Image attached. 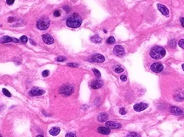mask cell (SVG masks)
I'll return each mask as SVG.
<instances>
[{
    "instance_id": "6da1fadb",
    "label": "cell",
    "mask_w": 184,
    "mask_h": 137,
    "mask_svg": "<svg viewBox=\"0 0 184 137\" xmlns=\"http://www.w3.org/2000/svg\"><path fill=\"white\" fill-rule=\"evenodd\" d=\"M67 25L70 28H78L82 24V19L78 14H73L67 19Z\"/></svg>"
},
{
    "instance_id": "7a4b0ae2",
    "label": "cell",
    "mask_w": 184,
    "mask_h": 137,
    "mask_svg": "<svg viewBox=\"0 0 184 137\" xmlns=\"http://www.w3.org/2000/svg\"><path fill=\"white\" fill-rule=\"evenodd\" d=\"M165 53H166V52H165V49L164 48L156 46V47H153L151 49L149 54L151 58H153V59H160L165 57Z\"/></svg>"
},
{
    "instance_id": "3957f363",
    "label": "cell",
    "mask_w": 184,
    "mask_h": 137,
    "mask_svg": "<svg viewBox=\"0 0 184 137\" xmlns=\"http://www.w3.org/2000/svg\"><path fill=\"white\" fill-rule=\"evenodd\" d=\"M50 26V20L46 17L41 18L37 22V28L41 30V31H45V30L48 29Z\"/></svg>"
},
{
    "instance_id": "277c9868",
    "label": "cell",
    "mask_w": 184,
    "mask_h": 137,
    "mask_svg": "<svg viewBox=\"0 0 184 137\" xmlns=\"http://www.w3.org/2000/svg\"><path fill=\"white\" fill-rule=\"evenodd\" d=\"M73 92V87L71 85H64L60 89V93L65 96H69Z\"/></svg>"
},
{
    "instance_id": "5b68a950",
    "label": "cell",
    "mask_w": 184,
    "mask_h": 137,
    "mask_svg": "<svg viewBox=\"0 0 184 137\" xmlns=\"http://www.w3.org/2000/svg\"><path fill=\"white\" fill-rule=\"evenodd\" d=\"M125 49L124 48L122 47V46L120 45H117L115 46L114 48H113V53L116 55V56L118 57H122L125 55Z\"/></svg>"
},
{
    "instance_id": "8992f818",
    "label": "cell",
    "mask_w": 184,
    "mask_h": 137,
    "mask_svg": "<svg viewBox=\"0 0 184 137\" xmlns=\"http://www.w3.org/2000/svg\"><path fill=\"white\" fill-rule=\"evenodd\" d=\"M151 70L155 72V73H159V72L163 71L164 69V65L160 63H154L153 64L151 65Z\"/></svg>"
},
{
    "instance_id": "52a82bcc",
    "label": "cell",
    "mask_w": 184,
    "mask_h": 137,
    "mask_svg": "<svg viewBox=\"0 0 184 137\" xmlns=\"http://www.w3.org/2000/svg\"><path fill=\"white\" fill-rule=\"evenodd\" d=\"M91 59L93 62L95 63H103L105 61V58L101 53H95L91 56Z\"/></svg>"
},
{
    "instance_id": "ba28073f",
    "label": "cell",
    "mask_w": 184,
    "mask_h": 137,
    "mask_svg": "<svg viewBox=\"0 0 184 137\" xmlns=\"http://www.w3.org/2000/svg\"><path fill=\"white\" fill-rule=\"evenodd\" d=\"M11 41H13V42H19V40L16 38H12V37H10V36H3V37H1L0 39V42L1 43H8V42H11Z\"/></svg>"
},
{
    "instance_id": "9c48e42d",
    "label": "cell",
    "mask_w": 184,
    "mask_h": 137,
    "mask_svg": "<svg viewBox=\"0 0 184 137\" xmlns=\"http://www.w3.org/2000/svg\"><path fill=\"white\" fill-rule=\"evenodd\" d=\"M105 124H106V127L109 128V129H120L121 128L120 124L113 121H108L105 123Z\"/></svg>"
},
{
    "instance_id": "30bf717a",
    "label": "cell",
    "mask_w": 184,
    "mask_h": 137,
    "mask_svg": "<svg viewBox=\"0 0 184 137\" xmlns=\"http://www.w3.org/2000/svg\"><path fill=\"white\" fill-rule=\"evenodd\" d=\"M42 39H43L44 42L48 44V45H50V44H52L53 42H54V39H53L52 36L49 34L43 35V36H42Z\"/></svg>"
},
{
    "instance_id": "8fae6325",
    "label": "cell",
    "mask_w": 184,
    "mask_h": 137,
    "mask_svg": "<svg viewBox=\"0 0 184 137\" xmlns=\"http://www.w3.org/2000/svg\"><path fill=\"white\" fill-rule=\"evenodd\" d=\"M44 93H45V90H40V89H38V88H33V89L30 90V92H29L30 96H32V97L40 96V95L44 94Z\"/></svg>"
},
{
    "instance_id": "7c38bea8",
    "label": "cell",
    "mask_w": 184,
    "mask_h": 137,
    "mask_svg": "<svg viewBox=\"0 0 184 137\" xmlns=\"http://www.w3.org/2000/svg\"><path fill=\"white\" fill-rule=\"evenodd\" d=\"M148 107V105L147 103H137L134 106V109L135 111L136 112H141V111H143L144 109H146Z\"/></svg>"
},
{
    "instance_id": "4fadbf2b",
    "label": "cell",
    "mask_w": 184,
    "mask_h": 137,
    "mask_svg": "<svg viewBox=\"0 0 184 137\" xmlns=\"http://www.w3.org/2000/svg\"><path fill=\"white\" fill-rule=\"evenodd\" d=\"M102 85H103V82L101 80H93L91 83H90V86H91L92 89H99L101 88Z\"/></svg>"
},
{
    "instance_id": "5bb4252c",
    "label": "cell",
    "mask_w": 184,
    "mask_h": 137,
    "mask_svg": "<svg viewBox=\"0 0 184 137\" xmlns=\"http://www.w3.org/2000/svg\"><path fill=\"white\" fill-rule=\"evenodd\" d=\"M170 112H171V113H173V114H176V115L183 114L182 110H181L180 108L176 107V106H171V108H170Z\"/></svg>"
},
{
    "instance_id": "9a60e30c",
    "label": "cell",
    "mask_w": 184,
    "mask_h": 137,
    "mask_svg": "<svg viewBox=\"0 0 184 137\" xmlns=\"http://www.w3.org/2000/svg\"><path fill=\"white\" fill-rule=\"evenodd\" d=\"M157 7H158V9H159V10L164 15H165V16H168L169 15V10H168V9H167L165 5H163V4H157Z\"/></svg>"
},
{
    "instance_id": "2e32d148",
    "label": "cell",
    "mask_w": 184,
    "mask_h": 137,
    "mask_svg": "<svg viewBox=\"0 0 184 137\" xmlns=\"http://www.w3.org/2000/svg\"><path fill=\"white\" fill-rule=\"evenodd\" d=\"M97 131L99 132L100 134H110V129L108 127H99Z\"/></svg>"
},
{
    "instance_id": "e0dca14e",
    "label": "cell",
    "mask_w": 184,
    "mask_h": 137,
    "mask_svg": "<svg viewBox=\"0 0 184 137\" xmlns=\"http://www.w3.org/2000/svg\"><path fill=\"white\" fill-rule=\"evenodd\" d=\"M60 128L55 127V128H52V129L50 130V134H51V135L55 136V135H58V134H60Z\"/></svg>"
},
{
    "instance_id": "ac0fdd59",
    "label": "cell",
    "mask_w": 184,
    "mask_h": 137,
    "mask_svg": "<svg viewBox=\"0 0 184 137\" xmlns=\"http://www.w3.org/2000/svg\"><path fill=\"white\" fill-rule=\"evenodd\" d=\"M108 116L107 113H101V114H99L98 120L100 122H105V121H107V120H108Z\"/></svg>"
},
{
    "instance_id": "d6986e66",
    "label": "cell",
    "mask_w": 184,
    "mask_h": 137,
    "mask_svg": "<svg viewBox=\"0 0 184 137\" xmlns=\"http://www.w3.org/2000/svg\"><path fill=\"white\" fill-rule=\"evenodd\" d=\"M90 40H91L92 42H94V43H100L101 41V38L99 36L95 35V36H93L92 37L90 38Z\"/></svg>"
},
{
    "instance_id": "ffe728a7",
    "label": "cell",
    "mask_w": 184,
    "mask_h": 137,
    "mask_svg": "<svg viewBox=\"0 0 184 137\" xmlns=\"http://www.w3.org/2000/svg\"><path fill=\"white\" fill-rule=\"evenodd\" d=\"M169 46L171 47V48H175L176 46V40H171L169 41Z\"/></svg>"
},
{
    "instance_id": "44dd1931",
    "label": "cell",
    "mask_w": 184,
    "mask_h": 137,
    "mask_svg": "<svg viewBox=\"0 0 184 137\" xmlns=\"http://www.w3.org/2000/svg\"><path fill=\"white\" fill-rule=\"evenodd\" d=\"M115 42V39H114V37H113V36H110V37H109L108 40H107V43L108 44H113Z\"/></svg>"
},
{
    "instance_id": "7402d4cb",
    "label": "cell",
    "mask_w": 184,
    "mask_h": 137,
    "mask_svg": "<svg viewBox=\"0 0 184 137\" xmlns=\"http://www.w3.org/2000/svg\"><path fill=\"white\" fill-rule=\"evenodd\" d=\"M93 72H94L95 75L96 76V77H98V78L101 77V72H100V71L98 70V69H93Z\"/></svg>"
},
{
    "instance_id": "603a6c76",
    "label": "cell",
    "mask_w": 184,
    "mask_h": 137,
    "mask_svg": "<svg viewBox=\"0 0 184 137\" xmlns=\"http://www.w3.org/2000/svg\"><path fill=\"white\" fill-rule=\"evenodd\" d=\"M20 41H22V43H27V37L26 36H21V38H20Z\"/></svg>"
},
{
    "instance_id": "cb8c5ba5",
    "label": "cell",
    "mask_w": 184,
    "mask_h": 137,
    "mask_svg": "<svg viewBox=\"0 0 184 137\" xmlns=\"http://www.w3.org/2000/svg\"><path fill=\"white\" fill-rule=\"evenodd\" d=\"M123 71H124V68H122V67L118 66V67H117V68H115V72H116V73L119 74V73H121V72H123Z\"/></svg>"
},
{
    "instance_id": "d4e9b609",
    "label": "cell",
    "mask_w": 184,
    "mask_h": 137,
    "mask_svg": "<svg viewBox=\"0 0 184 137\" xmlns=\"http://www.w3.org/2000/svg\"><path fill=\"white\" fill-rule=\"evenodd\" d=\"M3 93L5 95V96H7L8 97H11V94H10V92H9L8 90H6V89H3Z\"/></svg>"
},
{
    "instance_id": "484cf974",
    "label": "cell",
    "mask_w": 184,
    "mask_h": 137,
    "mask_svg": "<svg viewBox=\"0 0 184 137\" xmlns=\"http://www.w3.org/2000/svg\"><path fill=\"white\" fill-rule=\"evenodd\" d=\"M126 137H140L139 134H137L136 133H134V132H132V133L129 134Z\"/></svg>"
},
{
    "instance_id": "4316f807",
    "label": "cell",
    "mask_w": 184,
    "mask_h": 137,
    "mask_svg": "<svg viewBox=\"0 0 184 137\" xmlns=\"http://www.w3.org/2000/svg\"><path fill=\"white\" fill-rule=\"evenodd\" d=\"M178 45L180 46L181 48H183V49H184V39H181V40L179 41Z\"/></svg>"
},
{
    "instance_id": "83f0119b",
    "label": "cell",
    "mask_w": 184,
    "mask_h": 137,
    "mask_svg": "<svg viewBox=\"0 0 184 137\" xmlns=\"http://www.w3.org/2000/svg\"><path fill=\"white\" fill-rule=\"evenodd\" d=\"M49 75H50V71L49 70H44L43 73H42V75H43L44 77H47Z\"/></svg>"
},
{
    "instance_id": "f1b7e54d",
    "label": "cell",
    "mask_w": 184,
    "mask_h": 137,
    "mask_svg": "<svg viewBox=\"0 0 184 137\" xmlns=\"http://www.w3.org/2000/svg\"><path fill=\"white\" fill-rule=\"evenodd\" d=\"M66 60V58L65 57H58L56 58V61L57 62H62V61H65Z\"/></svg>"
},
{
    "instance_id": "f546056e",
    "label": "cell",
    "mask_w": 184,
    "mask_h": 137,
    "mask_svg": "<svg viewBox=\"0 0 184 137\" xmlns=\"http://www.w3.org/2000/svg\"><path fill=\"white\" fill-rule=\"evenodd\" d=\"M54 15L55 16V17H59V16L60 15V10H55L54 12Z\"/></svg>"
},
{
    "instance_id": "4dcf8cb0",
    "label": "cell",
    "mask_w": 184,
    "mask_h": 137,
    "mask_svg": "<svg viewBox=\"0 0 184 137\" xmlns=\"http://www.w3.org/2000/svg\"><path fill=\"white\" fill-rule=\"evenodd\" d=\"M65 137H76V134L73 133H67Z\"/></svg>"
},
{
    "instance_id": "1f68e13d",
    "label": "cell",
    "mask_w": 184,
    "mask_h": 137,
    "mask_svg": "<svg viewBox=\"0 0 184 137\" xmlns=\"http://www.w3.org/2000/svg\"><path fill=\"white\" fill-rule=\"evenodd\" d=\"M119 113H120V114L124 115V114H125V113H126V111H125V108H121L120 111H119Z\"/></svg>"
},
{
    "instance_id": "d6a6232c",
    "label": "cell",
    "mask_w": 184,
    "mask_h": 137,
    "mask_svg": "<svg viewBox=\"0 0 184 137\" xmlns=\"http://www.w3.org/2000/svg\"><path fill=\"white\" fill-rule=\"evenodd\" d=\"M7 4L8 5H11V4H14V2H15V0H7Z\"/></svg>"
},
{
    "instance_id": "836d02e7",
    "label": "cell",
    "mask_w": 184,
    "mask_h": 137,
    "mask_svg": "<svg viewBox=\"0 0 184 137\" xmlns=\"http://www.w3.org/2000/svg\"><path fill=\"white\" fill-rule=\"evenodd\" d=\"M63 9H64L65 11H66L67 13H69V12H70V8H69L68 6H64V7H63Z\"/></svg>"
},
{
    "instance_id": "e575fe53",
    "label": "cell",
    "mask_w": 184,
    "mask_h": 137,
    "mask_svg": "<svg viewBox=\"0 0 184 137\" xmlns=\"http://www.w3.org/2000/svg\"><path fill=\"white\" fill-rule=\"evenodd\" d=\"M67 66H69V67H78V65L77 64H67Z\"/></svg>"
},
{
    "instance_id": "d590c367",
    "label": "cell",
    "mask_w": 184,
    "mask_h": 137,
    "mask_svg": "<svg viewBox=\"0 0 184 137\" xmlns=\"http://www.w3.org/2000/svg\"><path fill=\"white\" fill-rule=\"evenodd\" d=\"M120 79H121V80H123V81H125V80H127V77H126V75H121Z\"/></svg>"
},
{
    "instance_id": "8d00e7d4",
    "label": "cell",
    "mask_w": 184,
    "mask_h": 137,
    "mask_svg": "<svg viewBox=\"0 0 184 137\" xmlns=\"http://www.w3.org/2000/svg\"><path fill=\"white\" fill-rule=\"evenodd\" d=\"M180 21L181 23V25L184 27V18H181V20H180Z\"/></svg>"
},
{
    "instance_id": "74e56055",
    "label": "cell",
    "mask_w": 184,
    "mask_h": 137,
    "mask_svg": "<svg viewBox=\"0 0 184 137\" xmlns=\"http://www.w3.org/2000/svg\"><path fill=\"white\" fill-rule=\"evenodd\" d=\"M14 20H15V19H14V18H11V17H10V18H9V21H10V22H12Z\"/></svg>"
},
{
    "instance_id": "f35d334b",
    "label": "cell",
    "mask_w": 184,
    "mask_h": 137,
    "mask_svg": "<svg viewBox=\"0 0 184 137\" xmlns=\"http://www.w3.org/2000/svg\"><path fill=\"white\" fill-rule=\"evenodd\" d=\"M31 42H32V44H33V45H36V43L34 42V41H31Z\"/></svg>"
},
{
    "instance_id": "ab89813d",
    "label": "cell",
    "mask_w": 184,
    "mask_h": 137,
    "mask_svg": "<svg viewBox=\"0 0 184 137\" xmlns=\"http://www.w3.org/2000/svg\"><path fill=\"white\" fill-rule=\"evenodd\" d=\"M37 137H44V136H43V135H38Z\"/></svg>"
},
{
    "instance_id": "60d3db41",
    "label": "cell",
    "mask_w": 184,
    "mask_h": 137,
    "mask_svg": "<svg viewBox=\"0 0 184 137\" xmlns=\"http://www.w3.org/2000/svg\"><path fill=\"white\" fill-rule=\"evenodd\" d=\"M182 69H183V70H184V64H182Z\"/></svg>"
},
{
    "instance_id": "b9f144b4",
    "label": "cell",
    "mask_w": 184,
    "mask_h": 137,
    "mask_svg": "<svg viewBox=\"0 0 184 137\" xmlns=\"http://www.w3.org/2000/svg\"><path fill=\"white\" fill-rule=\"evenodd\" d=\"M0 137H2V136H1V135H0Z\"/></svg>"
}]
</instances>
